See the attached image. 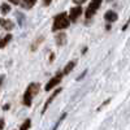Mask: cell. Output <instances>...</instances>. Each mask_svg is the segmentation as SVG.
<instances>
[{"instance_id":"cell-1","label":"cell","mask_w":130,"mask_h":130,"mask_svg":"<svg viewBox=\"0 0 130 130\" xmlns=\"http://www.w3.org/2000/svg\"><path fill=\"white\" fill-rule=\"evenodd\" d=\"M69 22L70 20L68 17V14L62 12L60 14H57L53 20V25H52V31H57V30H62V29H67L69 27Z\"/></svg>"},{"instance_id":"cell-2","label":"cell","mask_w":130,"mask_h":130,"mask_svg":"<svg viewBox=\"0 0 130 130\" xmlns=\"http://www.w3.org/2000/svg\"><path fill=\"white\" fill-rule=\"evenodd\" d=\"M39 87H40L39 83H30L27 86V89H26V91L24 94V99H22V103L25 105H27V107L31 105V100H32V98L38 94Z\"/></svg>"},{"instance_id":"cell-3","label":"cell","mask_w":130,"mask_h":130,"mask_svg":"<svg viewBox=\"0 0 130 130\" xmlns=\"http://www.w3.org/2000/svg\"><path fill=\"white\" fill-rule=\"evenodd\" d=\"M102 2L103 0H91L90 2V5L87 7V9H86V13H85V16H86V18H91L96 12H98V9L100 8V5H102Z\"/></svg>"},{"instance_id":"cell-4","label":"cell","mask_w":130,"mask_h":130,"mask_svg":"<svg viewBox=\"0 0 130 130\" xmlns=\"http://www.w3.org/2000/svg\"><path fill=\"white\" fill-rule=\"evenodd\" d=\"M61 78H62V73H57L55 77H52L50 81H48V83L46 85V87H44V90L48 92V91H51L55 86H57L60 82H61Z\"/></svg>"},{"instance_id":"cell-5","label":"cell","mask_w":130,"mask_h":130,"mask_svg":"<svg viewBox=\"0 0 130 130\" xmlns=\"http://www.w3.org/2000/svg\"><path fill=\"white\" fill-rule=\"evenodd\" d=\"M82 13V8L81 7H73L69 12V17H70V21H77V18L81 16Z\"/></svg>"},{"instance_id":"cell-6","label":"cell","mask_w":130,"mask_h":130,"mask_svg":"<svg viewBox=\"0 0 130 130\" xmlns=\"http://www.w3.org/2000/svg\"><path fill=\"white\" fill-rule=\"evenodd\" d=\"M61 90H62V89H57V90H55V92H53V94L50 96V99H47V102L44 103V105H43V111H42V115H44V113H46V111H47L48 105H50V104L52 103V100L55 99V98H56V96H57V95L61 92Z\"/></svg>"},{"instance_id":"cell-7","label":"cell","mask_w":130,"mask_h":130,"mask_svg":"<svg viewBox=\"0 0 130 130\" xmlns=\"http://www.w3.org/2000/svg\"><path fill=\"white\" fill-rule=\"evenodd\" d=\"M0 26L5 30H12L14 29V22L10 20H5V18H0Z\"/></svg>"},{"instance_id":"cell-8","label":"cell","mask_w":130,"mask_h":130,"mask_svg":"<svg viewBox=\"0 0 130 130\" xmlns=\"http://www.w3.org/2000/svg\"><path fill=\"white\" fill-rule=\"evenodd\" d=\"M118 16L116 12H113V10H107L105 14H104V20L107 21V22H115V21H117Z\"/></svg>"},{"instance_id":"cell-9","label":"cell","mask_w":130,"mask_h":130,"mask_svg":"<svg viewBox=\"0 0 130 130\" xmlns=\"http://www.w3.org/2000/svg\"><path fill=\"white\" fill-rule=\"evenodd\" d=\"M56 44L59 46V47H61V46H65L67 44V34L65 32H60V34L56 37Z\"/></svg>"},{"instance_id":"cell-10","label":"cell","mask_w":130,"mask_h":130,"mask_svg":"<svg viewBox=\"0 0 130 130\" xmlns=\"http://www.w3.org/2000/svg\"><path fill=\"white\" fill-rule=\"evenodd\" d=\"M35 3H37V0H22V2H21V5H22V8H25V9H30V8H32L35 5Z\"/></svg>"},{"instance_id":"cell-11","label":"cell","mask_w":130,"mask_h":130,"mask_svg":"<svg viewBox=\"0 0 130 130\" xmlns=\"http://www.w3.org/2000/svg\"><path fill=\"white\" fill-rule=\"evenodd\" d=\"M10 39H12V35H10V34H8V35H5L4 38L0 39V48H4L8 43L10 42Z\"/></svg>"},{"instance_id":"cell-12","label":"cell","mask_w":130,"mask_h":130,"mask_svg":"<svg viewBox=\"0 0 130 130\" xmlns=\"http://www.w3.org/2000/svg\"><path fill=\"white\" fill-rule=\"evenodd\" d=\"M75 67V62L74 61H70V62H68L67 65H65V68H64V72H62V74H69L72 70H73V68Z\"/></svg>"},{"instance_id":"cell-13","label":"cell","mask_w":130,"mask_h":130,"mask_svg":"<svg viewBox=\"0 0 130 130\" xmlns=\"http://www.w3.org/2000/svg\"><path fill=\"white\" fill-rule=\"evenodd\" d=\"M0 10H2V13H3V14H7V13L10 12V7H9L8 4L3 3L2 5H0Z\"/></svg>"},{"instance_id":"cell-14","label":"cell","mask_w":130,"mask_h":130,"mask_svg":"<svg viewBox=\"0 0 130 130\" xmlns=\"http://www.w3.org/2000/svg\"><path fill=\"white\" fill-rule=\"evenodd\" d=\"M30 126H31V121L27 118V120H26L22 125L20 126V129H21V130H26V129H30Z\"/></svg>"},{"instance_id":"cell-15","label":"cell","mask_w":130,"mask_h":130,"mask_svg":"<svg viewBox=\"0 0 130 130\" xmlns=\"http://www.w3.org/2000/svg\"><path fill=\"white\" fill-rule=\"evenodd\" d=\"M42 42H43V37H40L39 39H37V40L34 42V44L31 46V51H35V50H37V47H38V46Z\"/></svg>"},{"instance_id":"cell-16","label":"cell","mask_w":130,"mask_h":130,"mask_svg":"<svg viewBox=\"0 0 130 130\" xmlns=\"http://www.w3.org/2000/svg\"><path fill=\"white\" fill-rule=\"evenodd\" d=\"M65 117H67V113H62V115H61V117H60V120H59V121L56 122V125H55V126H53V129H57V127H59V125H60V122H61V121L64 120Z\"/></svg>"},{"instance_id":"cell-17","label":"cell","mask_w":130,"mask_h":130,"mask_svg":"<svg viewBox=\"0 0 130 130\" xmlns=\"http://www.w3.org/2000/svg\"><path fill=\"white\" fill-rule=\"evenodd\" d=\"M16 17H18V20H20V25H22L24 24V14L22 13H16Z\"/></svg>"},{"instance_id":"cell-18","label":"cell","mask_w":130,"mask_h":130,"mask_svg":"<svg viewBox=\"0 0 130 130\" xmlns=\"http://www.w3.org/2000/svg\"><path fill=\"white\" fill-rule=\"evenodd\" d=\"M86 73H87V70H83V73H82L81 75H78V77H77V81H81V79L85 77V75H86Z\"/></svg>"},{"instance_id":"cell-19","label":"cell","mask_w":130,"mask_h":130,"mask_svg":"<svg viewBox=\"0 0 130 130\" xmlns=\"http://www.w3.org/2000/svg\"><path fill=\"white\" fill-rule=\"evenodd\" d=\"M73 2H74L75 4H79V5H81V4H83V3L86 2V0H73Z\"/></svg>"},{"instance_id":"cell-20","label":"cell","mask_w":130,"mask_h":130,"mask_svg":"<svg viewBox=\"0 0 130 130\" xmlns=\"http://www.w3.org/2000/svg\"><path fill=\"white\" fill-rule=\"evenodd\" d=\"M12 4H14V5H17V4H20V0H9Z\"/></svg>"},{"instance_id":"cell-21","label":"cell","mask_w":130,"mask_h":130,"mask_svg":"<svg viewBox=\"0 0 130 130\" xmlns=\"http://www.w3.org/2000/svg\"><path fill=\"white\" fill-rule=\"evenodd\" d=\"M52 0H43V3H44V5H50Z\"/></svg>"},{"instance_id":"cell-22","label":"cell","mask_w":130,"mask_h":130,"mask_svg":"<svg viewBox=\"0 0 130 130\" xmlns=\"http://www.w3.org/2000/svg\"><path fill=\"white\" fill-rule=\"evenodd\" d=\"M53 60H55V53H51V56H50V61L52 62Z\"/></svg>"},{"instance_id":"cell-23","label":"cell","mask_w":130,"mask_h":130,"mask_svg":"<svg viewBox=\"0 0 130 130\" xmlns=\"http://www.w3.org/2000/svg\"><path fill=\"white\" fill-rule=\"evenodd\" d=\"M4 127V120L2 118V120H0V129H3Z\"/></svg>"},{"instance_id":"cell-24","label":"cell","mask_w":130,"mask_h":130,"mask_svg":"<svg viewBox=\"0 0 130 130\" xmlns=\"http://www.w3.org/2000/svg\"><path fill=\"white\" fill-rule=\"evenodd\" d=\"M9 107H10L9 104H5V105L3 107V109H4V111H7V109H9Z\"/></svg>"},{"instance_id":"cell-25","label":"cell","mask_w":130,"mask_h":130,"mask_svg":"<svg viewBox=\"0 0 130 130\" xmlns=\"http://www.w3.org/2000/svg\"><path fill=\"white\" fill-rule=\"evenodd\" d=\"M3 81H4V75H0V85L3 83Z\"/></svg>"},{"instance_id":"cell-26","label":"cell","mask_w":130,"mask_h":130,"mask_svg":"<svg viewBox=\"0 0 130 130\" xmlns=\"http://www.w3.org/2000/svg\"><path fill=\"white\" fill-rule=\"evenodd\" d=\"M127 26H129V24H126V25H125V26L122 27V30H126V29H127Z\"/></svg>"},{"instance_id":"cell-27","label":"cell","mask_w":130,"mask_h":130,"mask_svg":"<svg viewBox=\"0 0 130 130\" xmlns=\"http://www.w3.org/2000/svg\"><path fill=\"white\" fill-rule=\"evenodd\" d=\"M108 2H111V0H108Z\"/></svg>"}]
</instances>
